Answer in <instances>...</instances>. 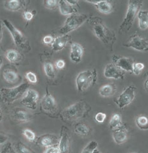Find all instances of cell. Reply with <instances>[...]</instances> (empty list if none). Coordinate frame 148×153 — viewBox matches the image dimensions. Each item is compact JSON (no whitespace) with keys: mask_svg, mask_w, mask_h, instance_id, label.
I'll return each instance as SVG.
<instances>
[{"mask_svg":"<svg viewBox=\"0 0 148 153\" xmlns=\"http://www.w3.org/2000/svg\"><path fill=\"white\" fill-rule=\"evenodd\" d=\"M87 22L91 25L96 37L109 49L110 50L113 49V45L117 40L116 34L107 26L104 20L99 17H90Z\"/></svg>","mask_w":148,"mask_h":153,"instance_id":"obj_1","label":"cell"},{"mask_svg":"<svg viewBox=\"0 0 148 153\" xmlns=\"http://www.w3.org/2000/svg\"><path fill=\"white\" fill-rule=\"evenodd\" d=\"M92 108L84 100H80L63 109L59 114L61 120L65 123H74L86 118Z\"/></svg>","mask_w":148,"mask_h":153,"instance_id":"obj_2","label":"cell"},{"mask_svg":"<svg viewBox=\"0 0 148 153\" xmlns=\"http://www.w3.org/2000/svg\"><path fill=\"white\" fill-rule=\"evenodd\" d=\"M142 4L143 2L142 1L130 0L128 1L125 17L119 27V34L126 33L130 30L136 17L140 12Z\"/></svg>","mask_w":148,"mask_h":153,"instance_id":"obj_3","label":"cell"},{"mask_svg":"<svg viewBox=\"0 0 148 153\" xmlns=\"http://www.w3.org/2000/svg\"><path fill=\"white\" fill-rule=\"evenodd\" d=\"M29 83H23L16 87L2 88L0 91L1 100L7 104H12L26 92L29 88Z\"/></svg>","mask_w":148,"mask_h":153,"instance_id":"obj_4","label":"cell"},{"mask_svg":"<svg viewBox=\"0 0 148 153\" xmlns=\"http://www.w3.org/2000/svg\"><path fill=\"white\" fill-rule=\"evenodd\" d=\"M88 19V15L86 14L75 13L70 15L66 19L63 27H61L56 33L58 36L68 34L69 33L78 29Z\"/></svg>","mask_w":148,"mask_h":153,"instance_id":"obj_5","label":"cell"},{"mask_svg":"<svg viewBox=\"0 0 148 153\" xmlns=\"http://www.w3.org/2000/svg\"><path fill=\"white\" fill-rule=\"evenodd\" d=\"M2 22L5 27L9 30L10 33L11 34L14 43L17 48L24 51V52H28L29 51H30L32 48H31L30 43L26 37L19 29L15 27L8 20L4 19L3 20Z\"/></svg>","mask_w":148,"mask_h":153,"instance_id":"obj_6","label":"cell"},{"mask_svg":"<svg viewBox=\"0 0 148 153\" xmlns=\"http://www.w3.org/2000/svg\"><path fill=\"white\" fill-rule=\"evenodd\" d=\"M98 74L95 69L86 70L80 73L76 78V86L79 92L88 90L97 81Z\"/></svg>","mask_w":148,"mask_h":153,"instance_id":"obj_7","label":"cell"},{"mask_svg":"<svg viewBox=\"0 0 148 153\" xmlns=\"http://www.w3.org/2000/svg\"><path fill=\"white\" fill-rule=\"evenodd\" d=\"M40 109L43 113L51 117L56 116L58 111L57 102L54 97L49 92L48 88L46 90V94L41 100Z\"/></svg>","mask_w":148,"mask_h":153,"instance_id":"obj_8","label":"cell"},{"mask_svg":"<svg viewBox=\"0 0 148 153\" xmlns=\"http://www.w3.org/2000/svg\"><path fill=\"white\" fill-rule=\"evenodd\" d=\"M124 46L126 48H133L140 52H147L148 39L135 33L131 36L128 42L124 44Z\"/></svg>","mask_w":148,"mask_h":153,"instance_id":"obj_9","label":"cell"},{"mask_svg":"<svg viewBox=\"0 0 148 153\" xmlns=\"http://www.w3.org/2000/svg\"><path fill=\"white\" fill-rule=\"evenodd\" d=\"M136 90L137 88L135 86L130 85L122 91L115 101L119 108H123L132 102L135 99Z\"/></svg>","mask_w":148,"mask_h":153,"instance_id":"obj_10","label":"cell"},{"mask_svg":"<svg viewBox=\"0 0 148 153\" xmlns=\"http://www.w3.org/2000/svg\"><path fill=\"white\" fill-rule=\"evenodd\" d=\"M112 63H114L121 69L123 70L125 72L133 73V67L135 63V61L133 59L124 56L114 55L112 56Z\"/></svg>","mask_w":148,"mask_h":153,"instance_id":"obj_11","label":"cell"},{"mask_svg":"<svg viewBox=\"0 0 148 153\" xmlns=\"http://www.w3.org/2000/svg\"><path fill=\"white\" fill-rule=\"evenodd\" d=\"M39 99V95L36 90L33 89H28L26 95L22 99L20 104L30 110H35L37 109V102Z\"/></svg>","mask_w":148,"mask_h":153,"instance_id":"obj_12","label":"cell"},{"mask_svg":"<svg viewBox=\"0 0 148 153\" xmlns=\"http://www.w3.org/2000/svg\"><path fill=\"white\" fill-rule=\"evenodd\" d=\"M125 71L119 68L114 63H110L106 65L104 74L105 78L109 79H123L125 78Z\"/></svg>","mask_w":148,"mask_h":153,"instance_id":"obj_13","label":"cell"},{"mask_svg":"<svg viewBox=\"0 0 148 153\" xmlns=\"http://www.w3.org/2000/svg\"><path fill=\"white\" fill-rule=\"evenodd\" d=\"M10 117L13 121L17 123H26L33 118V116L28 111L20 108H15L12 109Z\"/></svg>","mask_w":148,"mask_h":153,"instance_id":"obj_14","label":"cell"},{"mask_svg":"<svg viewBox=\"0 0 148 153\" xmlns=\"http://www.w3.org/2000/svg\"><path fill=\"white\" fill-rule=\"evenodd\" d=\"M71 146V137L70 130L65 126H62L59 143L60 152H70Z\"/></svg>","mask_w":148,"mask_h":153,"instance_id":"obj_15","label":"cell"},{"mask_svg":"<svg viewBox=\"0 0 148 153\" xmlns=\"http://www.w3.org/2000/svg\"><path fill=\"white\" fill-rule=\"evenodd\" d=\"M59 143V139L53 134H47L38 137L36 140V144L37 146L48 147L53 146H58Z\"/></svg>","mask_w":148,"mask_h":153,"instance_id":"obj_16","label":"cell"},{"mask_svg":"<svg viewBox=\"0 0 148 153\" xmlns=\"http://www.w3.org/2000/svg\"><path fill=\"white\" fill-rule=\"evenodd\" d=\"M112 137L117 144H122L128 140V130L125 125L122 124L120 126L112 130Z\"/></svg>","mask_w":148,"mask_h":153,"instance_id":"obj_17","label":"cell"},{"mask_svg":"<svg viewBox=\"0 0 148 153\" xmlns=\"http://www.w3.org/2000/svg\"><path fill=\"white\" fill-rule=\"evenodd\" d=\"M3 77L7 83L12 84L18 82L20 79H21V76L13 66L5 68L3 71Z\"/></svg>","mask_w":148,"mask_h":153,"instance_id":"obj_18","label":"cell"},{"mask_svg":"<svg viewBox=\"0 0 148 153\" xmlns=\"http://www.w3.org/2000/svg\"><path fill=\"white\" fill-rule=\"evenodd\" d=\"M87 2L93 4L96 8L102 13L109 14L114 10V3L111 1H88Z\"/></svg>","mask_w":148,"mask_h":153,"instance_id":"obj_19","label":"cell"},{"mask_svg":"<svg viewBox=\"0 0 148 153\" xmlns=\"http://www.w3.org/2000/svg\"><path fill=\"white\" fill-rule=\"evenodd\" d=\"M29 3L27 1H19V0H9L4 1V8L12 12H18L24 9Z\"/></svg>","mask_w":148,"mask_h":153,"instance_id":"obj_20","label":"cell"},{"mask_svg":"<svg viewBox=\"0 0 148 153\" xmlns=\"http://www.w3.org/2000/svg\"><path fill=\"white\" fill-rule=\"evenodd\" d=\"M84 53V48L81 45L77 43H74L71 45V52L70 57L73 62H80Z\"/></svg>","mask_w":148,"mask_h":153,"instance_id":"obj_21","label":"cell"},{"mask_svg":"<svg viewBox=\"0 0 148 153\" xmlns=\"http://www.w3.org/2000/svg\"><path fill=\"white\" fill-rule=\"evenodd\" d=\"M71 39V36L68 34L57 36L54 38V42L51 45L52 50L54 52H59L65 48V47Z\"/></svg>","mask_w":148,"mask_h":153,"instance_id":"obj_22","label":"cell"},{"mask_svg":"<svg viewBox=\"0 0 148 153\" xmlns=\"http://www.w3.org/2000/svg\"><path fill=\"white\" fill-rule=\"evenodd\" d=\"M59 8L61 13L63 15H71L75 13H78L77 9L71 5L67 1L61 0L59 1Z\"/></svg>","mask_w":148,"mask_h":153,"instance_id":"obj_23","label":"cell"},{"mask_svg":"<svg viewBox=\"0 0 148 153\" xmlns=\"http://www.w3.org/2000/svg\"><path fill=\"white\" fill-rule=\"evenodd\" d=\"M75 133L82 137H86L90 135L91 129L90 127L83 122H78L74 127Z\"/></svg>","mask_w":148,"mask_h":153,"instance_id":"obj_24","label":"cell"},{"mask_svg":"<svg viewBox=\"0 0 148 153\" xmlns=\"http://www.w3.org/2000/svg\"><path fill=\"white\" fill-rule=\"evenodd\" d=\"M117 87L114 83L107 84L102 86L99 90L100 95L103 97H110L116 92Z\"/></svg>","mask_w":148,"mask_h":153,"instance_id":"obj_25","label":"cell"},{"mask_svg":"<svg viewBox=\"0 0 148 153\" xmlns=\"http://www.w3.org/2000/svg\"><path fill=\"white\" fill-rule=\"evenodd\" d=\"M5 57L11 63H17L22 59V55L20 52L15 50H8L5 52Z\"/></svg>","mask_w":148,"mask_h":153,"instance_id":"obj_26","label":"cell"},{"mask_svg":"<svg viewBox=\"0 0 148 153\" xmlns=\"http://www.w3.org/2000/svg\"><path fill=\"white\" fill-rule=\"evenodd\" d=\"M139 25L142 30H145L148 28V11L147 10H140L138 13Z\"/></svg>","mask_w":148,"mask_h":153,"instance_id":"obj_27","label":"cell"},{"mask_svg":"<svg viewBox=\"0 0 148 153\" xmlns=\"http://www.w3.org/2000/svg\"><path fill=\"white\" fill-rule=\"evenodd\" d=\"M44 67L45 75L50 79H54L56 77V72L53 63L50 61H46Z\"/></svg>","mask_w":148,"mask_h":153,"instance_id":"obj_28","label":"cell"},{"mask_svg":"<svg viewBox=\"0 0 148 153\" xmlns=\"http://www.w3.org/2000/svg\"><path fill=\"white\" fill-rule=\"evenodd\" d=\"M135 123L138 128L142 130H148V118L145 116H138L136 118Z\"/></svg>","mask_w":148,"mask_h":153,"instance_id":"obj_29","label":"cell"},{"mask_svg":"<svg viewBox=\"0 0 148 153\" xmlns=\"http://www.w3.org/2000/svg\"><path fill=\"white\" fill-rule=\"evenodd\" d=\"M122 125L121 117L119 114H114L112 116V118L109 122V128L111 130H114L117 127Z\"/></svg>","mask_w":148,"mask_h":153,"instance_id":"obj_30","label":"cell"},{"mask_svg":"<svg viewBox=\"0 0 148 153\" xmlns=\"http://www.w3.org/2000/svg\"><path fill=\"white\" fill-rule=\"evenodd\" d=\"M14 149L16 152H23V153H30L35 152L34 151L29 149L28 146L23 144L22 142H19L15 145Z\"/></svg>","mask_w":148,"mask_h":153,"instance_id":"obj_31","label":"cell"},{"mask_svg":"<svg viewBox=\"0 0 148 153\" xmlns=\"http://www.w3.org/2000/svg\"><path fill=\"white\" fill-rule=\"evenodd\" d=\"M98 144L97 142L95 140L91 141L89 142V144L87 145L84 149L82 151L83 153H94L95 151L98 149Z\"/></svg>","mask_w":148,"mask_h":153,"instance_id":"obj_32","label":"cell"},{"mask_svg":"<svg viewBox=\"0 0 148 153\" xmlns=\"http://www.w3.org/2000/svg\"><path fill=\"white\" fill-rule=\"evenodd\" d=\"M2 153L3 152H15V149L13 147L12 144L11 142H6L3 145H2L1 151H0Z\"/></svg>","mask_w":148,"mask_h":153,"instance_id":"obj_33","label":"cell"},{"mask_svg":"<svg viewBox=\"0 0 148 153\" xmlns=\"http://www.w3.org/2000/svg\"><path fill=\"white\" fill-rule=\"evenodd\" d=\"M44 4L47 8L54 10L59 6V1L56 0H46V1H44Z\"/></svg>","mask_w":148,"mask_h":153,"instance_id":"obj_34","label":"cell"},{"mask_svg":"<svg viewBox=\"0 0 148 153\" xmlns=\"http://www.w3.org/2000/svg\"><path fill=\"white\" fill-rule=\"evenodd\" d=\"M144 68V65L141 62H135L133 67V73L135 75H139L142 70Z\"/></svg>","mask_w":148,"mask_h":153,"instance_id":"obj_35","label":"cell"},{"mask_svg":"<svg viewBox=\"0 0 148 153\" xmlns=\"http://www.w3.org/2000/svg\"><path fill=\"white\" fill-rule=\"evenodd\" d=\"M23 133L24 135V136L26 137V139L31 142H33L36 139V135L35 133L33 131H32L29 129L24 130Z\"/></svg>","mask_w":148,"mask_h":153,"instance_id":"obj_36","label":"cell"},{"mask_svg":"<svg viewBox=\"0 0 148 153\" xmlns=\"http://www.w3.org/2000/svg\"><path fill=\"white\" fill-rule=\"evenodd\" d=\"M106 114L104 113H98L97 114H96L95 116V121L98 123H103L105 118H106Z\"/></svg>","mask_w":148,"mask_h":153,"instance_id":"obj_37","label":"cell"},{"mask_svg":"<svg viewBox=\"0 0 148 153\" xmlns=\"http://www.w3.org/2000/svg\"><path fill=\"white\" fill-rule=\"evenodd\" d=\"M26 77L27 79L32 83H36L37 82V77L33 72H28L26 74Z\"/></svg>","mask_w":148,"mask_h":153,"instance_id":"obj_38","label":"cell"},{"mask_svg":"<svg viewBox=\"0 0 148 153\" xmlns=\"http://www.w3.org/2000/svg\"><path fill=\"white\" fill-rule=\"evenodd\" d=\"M46 153H59L60 150L58 146H53L47 147V149L45 151Z\"/></svg>","mask_w":148,"mask_h":153,"instance_id":"obj_39","label":"cell"},{"mask_svg":"<svg viewBox=\"0 0 148 153\" xmlns=\"http://www.w3.org/2000/svg\"><path fill=\"white\" fill-rule=\"evenodd\" d=\"M35 16L32 12L29 11H25L23 13V17L25 20H28V21H30L31 20L33 19V17Z\"/></svg>","mask_w":148,"mask_h":153,"instance_id":"obj_40","label":"cell"},{"mask_svg":"<svg viewBox=\"0 0 148 153\" xmlns=\"http://www.w3.org/2000/svg\"><path fill=\"white\" fill-rule=\"evenodd\" d=\"M54 38L52 36H50V35H48V36H45L43 39V42L45 44H47V45H49V44H51L52 45V43H53L54 42Z\"/></svg>","mask_w":148,"mask_h":153,"instance_id":"obj_41","label":"cell"},{"mask_svg":"<svg viewBox=\"0 0 148 153\" xmlns=\"http://www.w3.org/2000/svg\"><path fill=\"white\" fill-rule=\"evenodd\" d=\"M56 68L59 69H62L64 68L65 66V61L63 60H59L56 63Z\"/></svg>","mask_w":148,"mask_h":153,"instance_id":"obj_42","label":"cell"},{"mask_svg":"<svg viewBox=\"0 0 148 153\" xmlns=\"http://www.w3.org/2000/svg\"><path fill=\"white\" fill-rule=\"evenodd\" d=\"M144 86L145 90L148 92V72L146 73V80H145Z\"/></svg>","mask_w":148,"mask_h":153,"instance_id":"obj_43","label":"cell"},{"mask_svg":"<svg viewBox=\"0 0 148 153\" xmlns=\"http://www.w3.org/2000/svg\"><path fill=\"white\" fill-rule=\"evenodd\" d=\"M0 139H1V145H2L4 143V142H5V141L7 140L8 138L6 137V135H4L3 133H2L1 134V138Z\"/></svg>","mask_w":148,"mask_h":153,"instance_id":"obj_44","label":"cell"},{"mask_svg":"<svg viewBox=\"0 0 148 153\" xmlns=\"http://www.w3.org/2000/svg\"><path fill=\"white\" fill-rule=\"evenodd\" d=\"M68 2V3H70L71 5H72V6H75V5H77L78 4V1H69L68 0L67 1Z\"/></svg>","mask_w":148,"mask_h":153,"instance_id":"obj_45","label":"cell"}]
</instances>
